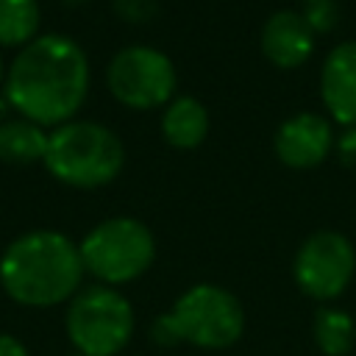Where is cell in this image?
<instances>
[{"mask_svg": "<svg viewBox=\"0 0 356 356\" xmlns=\"http://www.w3.org/2000/svg\"><path fill=\"white\" fill-rule=\"evenodd\" d=\"M67 3H86V0H67Z\"/></svg>", "mask_w": 356, "mask_h": 356, "instance_id": "cell-21", "label": "cell"}, {"mask_svg": "<svg viewBox=\"0 0 356 356\" xmlns=\"http://www.w3.org/2000/svg\"><path fill=\"white\" fill-rule=\"evenodd\" d=\"M106 81H108L111 95L122 106L145 111V108H156L172 97L178 75H175L172 61L161 50L134 44V47L120 50L111 58Z\"/></svg>", "mask_w": 356, "mask_h": 356, "instance_id": "cell-7", "label": "cell"}, {"mask_svg": "<svg viewBox=\"0 0 356 356\" xmlns=\"http://www.w3.org/2000/svg\"><path fill=\"white\" fill-rule=\"evenodd\" d=\"M114 11L128 22H147L159 6L156 0H114Z\"/></svg>", "mask_w": 356, "mask_h": 356, "instance_id": "cell-17", "label": "cell"}, {"mask_svg": "<svg viewBox=\"0 0 356 356\" xmlns=\"http://www.w3.org/2000/svg\"><path fill=\"white\" fill-rule=\"evenodd\" d=\"M89 92V61L78 42L47 33L28 42L6 78V100L36 125H64Z\"/></svg>", "mask_w": 356, "mask_h": 356, "instance_id": "cell-1", "label": "cell"}, {"mask_svg": "<svg viewBox=\"0 0 356 356\" xmlns=\"http://www.w3.org/2000/svg\"><path fill=\"white\" fill-rule=\"evenodd\" d=\"M161 134L178 150L197 147L209 134L206 106L195 97H175L161 117Z\"/></svg>", "mask_w": 356, "mask_h": 356, "instance_id": "cell-12", "label": "cell"}, {"mask_svg": "<svg viewBox=\"0 0 356 356\" xmlns=\"http://www.w3.org/2000/svg\"><path fill=\"white\" fill-rule=\"evenodd\" d=\"M39 28L36 0H0V44L17 47L33 42Z\"/></svg>", "mask_w": 356, "mask_h": 356, "instance_id": "cell-15", "label": "cell"}, {"mask_svg": "<svg viewBox=\"0 0 356 356\" xmlns=\"http://www.w3.org/2000/svg\"><path fill=\"white\" fill-rule=\"evenodd\" d=\"M167 317L178 342H192L206 350L231 348L245 331L242 303L217 284H197L186 289Z\"/></svg>", "mask_w": 356, "mask_h": 356, "instance_id": "cell-5", "label": "cell"}, {"mask_svg": "<svg viewBox=\"0 0 356 356\" xmlns=\"http://www.w3.org/2000/svg\"><path fill=\"white\" fill-rule=\"evenodd\" d=\"M83 270L103 284H128L139 278L156 259L150 228L134 217H111L95 225L78 245Z\"/></svg>", "mask_w": 356, "mask_h": 356, "instance_id": "cell-4", "label": "cell"}, {"mask_svg": "<svg viewBox=\"0 0 356 356\" xmlns=\"http://www.w3.org/2000/svg\"><path fill=\"white\" fill-rule=\"evenodd\" d=\"M314 50V31L300 11H275L261 28V53L281 70L300 67Z\"/></svg>", "mask_w": 356, "mask_h": 356, "instance_id": "cell-11", "label": "cell"}, {"mask_svg": "<svg viewBox=\"0 0 356 356\" xmlns=\"http://www.w3.org/2000/svg\"><path fill=\"white\" fill-rule=\"evenodd\" d=\"M81 275V250L58 231L22 234L0 259V284L22 306H56L72 298Z\"/></svg>", "mask_w": 356, "mask_h": 356, "instance_id": "cell-2", "label": "cell"}, {"mask_svg": "<svg viewBox=\"0 0 356 356\" xmlns=\"http://www.w3.org/2000/svg\"><path fill=\"white\" fill-rule=\"evenodd\" d=\"M67 334L78 353L114 356L134 334V309L111 286H89L70 300Z\"/></svg>", "mask_w": 356, "mask_h": 356, "instance_id": "cell-6", "label": "cell"}, {"mask_svg": "<svg viewBox=\"0 0 356 356\" xmlns=\"http://www.w3.org/2000/svg\"><path fill=\"white\" fill-rule=\"evenodd\" d=\"M0 83H3V61H0Z\"/></svg>", "mask_w": 356, "mask_h": 356, "instance_id": "cell-20", "label": "cell"}, {"mask_svg": "<svg viewBox=\"0 0 356 356\" xmlns=\"http://www.w3.org/2000/svg\"><path fill=\"white\" fill-rule=\"evenodd\" d=\"M334 147V131L331 122L320 114L300 111L281 122L275 131V156L281 164L292 170H309L325 161V156Z\"/></svg>", "mask_w": 356, "mask_h": 356, "instance_id": "cell-9", "label": "cell"}, {"mask_svg": "<svg viewBox=\"0 0 356 356\" xmlns=\"http://www.w3.org/2000/svg\"><path fill=\"white\" fill-rule=\"evenodd\" d=\"M320 95L339 125L356 128V42H342L328 53L320 72Z\"/></svg>", "mask_w": 356, "mask_h": 356, "instance_id": "cell-10", "label": "cell"}, {"mask_svg": "<svg viewBox=\"0 0 356 356\" xmlns=\"http://www.w3.org/2000/svg\"><path fill=\"white\" fill-rule=\"evenodd\" d=\"M303 3H309V0H303Z\"/></svg>", "mask_w": 356, "mask_h": 356, "instance_id": "cell-23", "label": "cell"}, {"mask_svg": "<svg viewBox=\"0 0 356 356\" xmlns=\"http://www.w3.org/2000/svg\"><path fill=\"white\" fill-rule=\"evenodd\" d=\"M337 153L339 161L348 167H356V128H345L342 136L337 139Z\"/></svg>", "mask_w": 356, "mask_h": 356, "instance_id": "cell-18", "label": "cell"}, {"mask_svg": "<svg viewBox=\"0 0 356 356\" xmlns=\"http://www.w3.org/2000/svg\"><path fill=\"white\" fill-rule=\"evenodd\" d=\"M47 136L42 125L31 120H11L0 125V159L8 164H33L44 161Z\"/></svg>", "mask_w": 356, "mask_h": 356, "instance_id": "cell-13", "label": "cell"}, {"mask_svg": "<svg viewBox=\"0 0 356 356\" xmlns=\"http://www.w3.org/2000/svg\"><path fill=\"white\" fill-rule=\"evenodd\" d=\"M300 14H303L306 25H309L314 33H325V31H331V28L337 25V17H339L334 0H309L306 8H303Z\"/></svg>", "mask_w": 356, "mask_h": 356, "instance_id": "cell-16", "label": "cell"}, {"mask_svg": "<svg viewBox=\"0 0 356 356\" xmlns=\"http://www.w3.org/2000/svg\"><path fill=\"white\" fill-rule=\"evenodd\" d=\"M78 356H86V353H78Z\"/></svg>", "mask_w": 356, "mask_h": 356, "instance_id": "cell-22", "label": "cell"}, {"mask_svg": "<svg viewBox=\"0 0 356 356\" xmlns=\"http://www.w3.org/2000/svg\"><path fill=\"white\" fill-rule=\"evenodd\" d=\"M125 150L117 134L100 122H64L47 136V172L78 189H95L120 175Z\"/></svg>", "mask_w": 356, "mask_h": 356, "instance_id": "cell-3", "label": "cell"}, {"mask_svg": "<svg viewBox=\"0 0 356 356\" xmlns=\"http://www.w3.org/2000/svg\"><path fill=\"white\" fill-rule=\"evenodd\" d=\"M356 270V250L348 236L337 231L312 234L295 253L292 275L303 295L331 300L345 292Z\"/></svg>", "mask_w": 356, "mask_h": 356, "instance_id": "cell-8", "label": "cell"}, {"mask_svg": "<svg viewBox=\"0 0 356 356\" xmlns=\"http://www.w3.org/2000/svg\"><path fill=\"white\" fill-rule=\"evenodd\" d=\"M353 339H356V325L348 312L323 306L314 314V342L325 356H345L353 348Z\"/></svg>", "mask_w": 356, "mask_h": 356, "instance_id": "cell-14", "label": "cell"}, {"mask_svg": "<svg viewBox=\"0 0 356 356\" xmlns=\"http://www.w3.org/2000/svg\"><path fill=\"white\" fill-rule=\"evenodd\" d=\"M0 356H28L25 345L8 334H0Z\"/></svg>", "mask_w": 356, "mask_h": 356, "instance_id": "cell-19", "label": "cell"}]
</instances>
